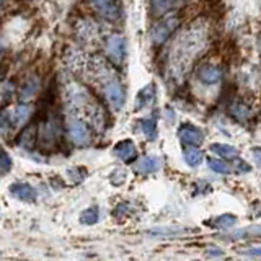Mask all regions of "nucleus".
I'll return each instance as SVG.
<instances>
[{
    "instance_id": "nucleus-1",
    "label": "nucleus",
    "mask_w": 261,
    "mask_h": 261,
    "mask_svg": "<svg viewBox=\"0 0 261 261\" xmlns=\"http://www.w3.org/2000/svg\"><path fill=\"white\" fill-rule=\"evenodd\" d=\"M179 24V20L176 16H170V18H165L163 21H160L159 24H155L153 30L150 31V39L153 44H163L165 41L170 38V35L173 33Z\"/></svg>"
},
{
    "instance_id": "nucleus-2",
    "label": "nucleus",
    "mask_w": 261,
    "mask_h": 261,
    "mask_svg": "<svg viewBox=\"0 0 261 261\" xmlns=\"http://www.w3.org/2000/svg\"><path fill=\"white\" fill-rule=\"evenodd\" d=\"M106 54H108L110 61L114 65H121L122 61H124V56H126L124 38L119 36V35H113L108 39V44H106Z\"/></svg>"
},
{
    "instance_id": "nucleus-3",
    "label": "nucleus",
    "mask_w": 261,
    "mask_h": 261,
    "mask_svg": "<svg viewBox=\"0 0 261 261\" xmlns=\"http://www.w3.org/2000/svg\"><path fill=\"white\" fill-rule=\"evenodd\" d=\"M178 136L188 145H199L204 141V133H202V130L199 127H196L194 124H190V122H185V124L179 126Z\"/></svg>"
},
{
    "instance_id": "nucleus-4",
    "label": "nucleus",
    "mask_w": 261,
    "mask_h": 261,
    "mask_svg": "<svg viewBox=\"0 0 261 261\" xmlns=\"http://www.w3.org/2000/svg\"><path fill=\"white\" fill-rule=\"evenodd\" d=\"M69 133H70L72 141L79 145H84L90 141V130L85 122L79 118H72L69 121Z\"/></svg>"
},
{
    "instance_id": "nucleus-5",
    "label": "nucleus",
    "mask_w": 261,
    "mask_h": 261,
    "mask_svg": "<svg viewBox=\"0 0 261 261\" xmlns=\"http://www.w3.org/2000/svg\"><path fill=\"white\" fill-rule=\"evenodd\" d=\"M105 95H106V100L110 101V105L114 110L122 108V105H124V90H122L119 82L116 80L110 82L105 88Z\"/></svg>"
},
{
    "instance_id": "nucleus-6",
    "label": "nucleus",
    "mask_w": 261,
    "mask_h": 261,
    "mask_svg": "<svg viewBox=\"0 0 261 261\" xmlns=\"http://www.w3.org/2000/svg\"><path fill=\"white\" fill-rule=\"evenodd\" d=\"M198 77L202 84L206 85H216L217 82L222 79V69L217 67V65H202V67L198 70Z\"/></svg>"
},
{
    "instance_id": "nucleus-7",
    "label": "nucleus",
    "mask_w": 261,
    "mask_h": 261,
    "mask_svg": "<svg viewBox=\"0 0 261 261\" xmlns=\"http://www.w3.org/2000/svg\"><path fill=\"white\" fill-rule=\"evenodd\" d=\"M92 5L95 7V10L100 13L101 16L108 20H114L118 18V7H116V2L114 0H90Z\"/></svg>"
},
{
    "instance_id": "nucleus-8",
    "label": "nucleus",
    "mask_w": 261,
    "mask_h": 261,
    "mask_svg": "<svg viewBox=\"0 0 261 261\" xmlns=\"http://www.w3.org/2000/svg\"><path fill=\"white\" fill-rule=\"evenodd\" d=\"M10 193L15 196L16 199H21V201H27V202H33L36 201V190L28 183H15L10 186Z\"/></svg>"
},
{
    "instance_id": "nucleus-9",
    "label": "nucleus",
    "mask_w": 261,
    "mask_h": 261,
    "mask_svg": "<svg viewBox=\"0 0 261 261\" xmlns=\"http://www.w3.org/2000/svg\"><path fill=\"white\" fill-rule=\"evenodd\" d=\"M114 155L122 160V162H133L136 159V155H137V150H136V145L133 141H122L119 142L116 147H114Z\"/></svg>"
},
{
    "instance_id": "nucleus-10",
    "label": "nucleus",
    "mask_w": 261,
    "mask_h": 261,
    "mask_svg": "<svg viewBox=\"0 0 261 261\" xmlns=\"http://www.w3.org/2000/svg\"><path fill=\"white\" fill-rule=\"evenodd\" d=\"M181 2L183 0H150V8L155 16H160L181 5Z\"/></svg>"
},
{
    "instance_id": "nucleus-11",
    "label": "nucleus",
    "mask_w": 261,
    "mask_h": 261,
    "mask_svg": "<svg viewBox=\"0 0 261 261\" xmlns=\"http://www.w3.org/2000/svg\"><path fill=\"white\" fill-rule=\"evenodd\" d=\"M162 165V162L159 157H153V155H149V157H142L141 160L137 162L136 170L139 173H153L157 171Z\"/></svg>"
},
{
    "instance_id": "nucleus-12",
    "label": "nucleus",
    "mask_w": 261,
    "mask_h": 261,
    "mask_svg": "<svg viewBox=\"0 0 261 261\" xmlns=\"http://www.w3.org/2000/svg\"><path fill=\"white\" fill-rule=\"evenodd\" d=\"M155 100V85L150 84L144 87L141 92H139L137 98H136V110H142L144 106H149L152 105Z\"/></svg>"
},
{
    "instance_id": "nucleus-13",
    "label": "nucleus",
    "mask_w": 261,
    "mask_h": 261,
    "mask_svg": "<svg viewBox=\"0 0 261 261\" xmlns=\"http://www.w3.org/2000/svg\"><path fill=\"white\" fill-rule=\"evenodd\" d=\"M247 237H261V225H253V227H245L239 228L228 235H224V240H240V239H247Z\"/></svg>"
},
{
    "instance_id": "nucleus-14",
    "label": "nucleus",
    "mask_w": 261,
    "mask_h": 261,
    "mask_svg": "<svg viewBox=\"0 0 261 261\" xmlns=\"http://www.w3.org/2000/svg\"><path fill=\"white\" fill-rule=\"evenodd\" d=\"M30 113L31 110L28 105H18L12 113H8V116H10V122L15 127H20L30 118Z\"/></svg>"
},
{
    "instance_id": "nucleus-15",
    "label": "nucleus",
    "mask_w": 261,
    "mask_h": 261,
    "mask_svg": "<svg viewBox=\"0 0 261 261\" xmlns=\"http://www.w3.org/2000/svg\"><path fill=\"white\" fill-rule=\"evenodd\" d=\"M183 157L190 167H199L202 162V152L196 149V145H190L183 150Z\"/></svg>"
},
{
    "instance_id": "nucleus-16",
    "label": "nucleus",
    "mask_w": 261,
    "mask_h": 261,
    "mask_svg": "<svg viewBox=\"0 0 261 261\" xmlns=\"http://www.w3.org/2000/svg\"><path fill=\"white\" fill-rule=\"evenodd\" d=\"M211 152H214L217 157H224V159H235L237 155H239V150H237L235 147L225 145V144H212Z\"/></svg>"
},
{
    "instance_id": "nucleus-17",
    "label": "nucleus",
    "mask_w": 261,
    "mask_h": 261,
    "mask_svg": "<svg viewBox=\"0 0 261 261\" xmlns=\"http://www.w3.org/2000/svg\"><path fill=\"white\" fill-rule=\"evenodd\" d=\"M237 222V217L232 214H224V216H219L216 219H212L211 222L207 220V225L211 227H216V228H230L233 227Z\"/></svg>"
},
{
    "instance_id": "nucleus-18",
    "label": "nucleus",
    "mask_w": 261,
    "mask_h": 261,
    "mask_svg": "<svg viewBox=\"0 0 261 261\" xmlns=\"http://www.w3.org/2000/svg\"><path fill=\"white\" fill-rule=\"evenodd\" d=\"M38 87H39L38 79H36V77H30V79L23 84V87H21V90H20V96L23 98V100H30L31 96H35Z\"/></svg>"
},
{
    "instance_id": "nucleus-19",
    "label": "nucleus",
    "mask_w": 261,
    "mask_h": 261,
    "mask_svg": "<svg viewBox=\"0 0 261 261\" xmlns=\"http://www.w3.org/2000/svg\"><path fill=\"white\" fill-rule=\"evenodd\" d=\"M141 129L147 139L157 137V119L155 118H145L141 121Z\"/></svg>"
},
{
    "instance_id": "nucleus-20",
    "label": "nucleus",
    "mask_w": 261,
    "mask_h": 261,
    "mask_svg": "<svg viewBox=\"0 0 261 261\" xmlns=\"http://www.w3.org/2000/svg\"><path fill=\"white\" fill-rule=\"evenodd\" d=\"M98 217H100V211H98L96 206L93 207H88L80 214V222L85 224V225H93L98 222Z\"/></svg>"
},
{
    "instance_id": "nucleus-21",
    "label": "nucleus",
    "mask_w": 261,
    "mask_h": 261,
    "mask_svg": "<svg viewBox=\"0 0 261 261\" xmlns=\"http://www.w3.org/2000/svg\"><path fill=\"white\" fill-rule=\"evenodd\" d=\"M230 114L239 121H245L250 116V110H248V106H245L243 103H233L230 106Z\"/></svg>"
},
{
    "instance_id": "nucleus-22",
    "label": "nucleus",
    "mask_w": 261,
    "mask_h": 261,
    "mask_svg": "<svg viewBox=\"0 0 261 261\" xmlns=\"http://www.w3.org/2000/svg\"><path fill=\"white\" fill-rule=\"evenodd\" d=\"M207 165L212 171H216V173H220V175H228L230 173V167L227 165L225 162L222 160H217V159H209L207 160Z\"/></svg>"
},
{
    "instance_id": "nucleus-23",
    "label": "nucleus",
    "mask_w": 261,
    "mask_h": 261,
    "mask_svg": "<svg viewBox=\"0 0 261 261\" xmlns=\"http://www.w3.org/2000/svg\"><path fill=\"white\" fill-rule=\"evenodd\" d=\"M185 232H188L186 228H153V230H150L153 237H173V235L185 233Z\"/></svg>"
},
{
    "instance_id": "nucleus-24",
    "label": "nucleus",
    "mask_w": 261,
    "mask_h": 261,
    "mask_svg": "<svg viewBox=\"0 0 261 261\" xmlns=\"http://www.w3.org/2000/svg\"><path fill=\"white\" fill-rule=\"evenodd\" d=\"M243 255H248V256H261V247H255V248H250V250H242Z\"/></svg>"
},
{
    "instance_id": "nucleus-25",
    "label": "nucleus",
    "mask_w": 261,
    "mask_h": 261,
    "mask_svg": "<svg viewBox=\"0 0 261 261\" xmlns=\"http://www.w3.org/2000/svg\"><path fill=\"white\" fill-rule=\"evenodd\" d=\"M251 155H253V159H255V162L261 167V147H255V149L251 150Z\"/></svg>"
},
{
    "instance_id": "nucleus-26",
    "label": "nucleus",
    "mask_w": 261,
    "mask_h": 261,
    "mask_svg": "<svg viewBox=\"0 0 261 261\" xmlns=\"http://www.w3.org/2000/svg\"><path fill=\"white\" fill-rule=\"evenodd\" d=\"M222 250H207V256H220Z\"/></svg>"
},
{
    "instance_id": "nucleus-27",
    "label": "nucleus",
    "mask_w": 261,
    "mask_h": 261,
    "mask_svg": "<svg viewBox=\"0 0 261 261\" xmlns=\"http://www.w3.org/2000/svg\"><path fill=\"white\" fill-rule=\"evenodd\" d=\"M0 54H2V44H0Z\"/></svg>"
},
{
    "instance_id": "nucleus-28",
    "label": "nucleus",
    "mask_w": 261,
    "mask_h": 261,
    "mask_svg": "<svg viewBox=\"0 0 261 261\" xmlns=\"http://www.w3.org/2000/svg\"><path fill=\"white\" fill-rule=\"evenodd\" d=\"M0 2H2V0H0Z\"/></svg>"
}]
</instances>
